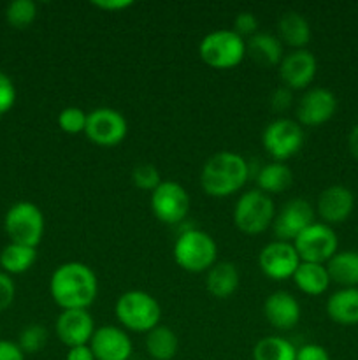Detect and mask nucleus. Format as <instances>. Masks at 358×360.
<instances>
[{
    "instance_id": "obj_1",
    "label": "nucleus",
    "mask_w": 358,
    "mask_h": 360,
    "mask_svg": "<svg viewBox=\"0 0 358 360\" xmlns=\"http://www.w3.org/2000/svg\"><path fill=\"white\" fill-rule=\"evenodd\" d=\"M49 294L56 306L65 309H88L98 294V281L91 267L83 262H65L49 280Z\"/></svg>"
},
{
    "instance_id": "obj_2",
    "label": "nucleus",
    "mask_w": 358,
    "mask_h": 360,
    "mask_svg": "<svg viewBox=\"0 0 358 360\" xmlns=\"http://www.w3.org/2000/svg\"><path fill=\"white\" fill-rule=\"evenodd\" d=\"M249 165L242 155L235 151H218L204 164L200 172V186L216 199L234 195L246 185Z\"/></svg>"
},
{
    "instance_id": "obj_3",
    "label": "nucleus",
    "mask_w": 358,
    "mask_h": 360,
    "mask_svg": "<svg viewBox=\"0 0 358 360\" xmlns=\"http://www.w3.org/2000/svg\"><path fill=\"white\" fill-rule=\"evenodd\" d=\"M114 315L125 329L147 334L160 326L161 308L157 299L144 290H128L116 301Z\"/></svg>"
},
{
    "instance_id": "obj_4",
    "label": "nucleus",
    "mask_w": 358,
    "mask_h": 360,
    "mask_svg": "<svg viewBox=\"0 0 358 360\" xmlns=\"http://www.w3.org/2000/svg\"><path fill=\"white\" fill-rule=\"evenodd\" d=\"M175 264L186 273H206L216 264L218 246L207 232L190 229L179 234L172 250Z\"/></svg>"
},
{
    "instance_id": "obj_5",
    "label": "nucleus",
    "mask_w": 358,
    "mask_h": 360,
    "mask_svg": "<svg viewBox=\"0 0 358 360\" xmlns=\"http://www.w3.org/2000/svg\"><path fill=\"white\" fill-rule=\"evenodd\" d=\"M276 218V206L270 195L262 190H248L237 199L234 206V224L248 236H258L272 227Z\"/></svg>"
},
{
    "instance_id": "obj_6",
    "label": "nucleus",
    "mask_w": 358,
    "mask_h": 360,
    "mask_svg": "<svg viewBox=\"0 0 358 360\" xmlns=\"http://www.w3.org/2000/svg\"><path fill=\"white\" fill-rule=\"evenodd\" d=\"M199 55L213 69H234L244 60L246 41L234 30H214L200 41Z\"/></svg>"
},
{
    "instance_id": "obj_7",
    "label": "nucleus",
    "mask_w": 358,
    "mask_h": 360,
    "mask_svg": "<svg viewBox=\"0 0 358 360\" xmlns=\"http://www.w3.org/2000/svg\"><path fill=\"white\" fill-rule=\"evenodd\" d=\"M44 227L42 211L34 202H27V200L13 204L4 218V229L11 243L32 246V248H37L39 243L42 241Z\"/></svg>"
},
{
    "instance_id": "obj_8",
    "label": "nucleus",
    "mask_w": 358,
    "mask_h": 360,
    "mask_svg": "<svg viewBox=\"0 0 358 360\" xmlns=\"http://www.w3.org/2000/svg\"><path fill=\"white\" fill-rule=\"evenodd\" d=\"M305 143L304 129L290 118H277L265 127L262 146L272 162H286L302 150Z\"/></svg>"
},
{
    "instance_id": "obj_9",
    "label": "nucleus",
    "mask_w": 358,
    "mask_h": 360,
    "mask_svg": "<svg viewBox=\"0 0 358 360\" xmlns=\"http://www.w3.org/2000/svg\"><path fill=\"white\" fill-rule=\"evenodd\" d=\"M300 262L326 264L339 248V239L330 225L314 221L293 241Z\"/></svg>"
},
{
    "instance_id": "obj_10",
    "label": "nucleus",
    "mask_w": 358,
    "mask_h": 360,
    "mask_svg": "<svg viewBox=\"0 0 358 360\" xmlns=\"http://www.w3.org/2000/svg\"><path fill=\"white\" fill-rule=\"evenodd\" d=\"M88 139L102 148L118 146L128 134V123L125 116L112 108H97L88 112L86 129Z\"/></svg>"
},
{
    "instance_id": "obj_11",
    "label": "nucleus",
    "mask_w": 358,
    "mask_h": 360,
    "mask_svg": "<svg viewBox=\"0 0 358 360\" xmlns=\"http://www.w3.org/2000/svg\"><path fill=\"white\" fill-rule=\"evenodd\" d=\"M192 202L190 195L179 183L161 181L157 190L151 192V211L165 225H178L188 217Z\"/></svg>"
},
{
    "instance_id": "obj_12",
    "label": "nucleus",
    "mask_w": 358,
    "mask_h": 360,
    "mask_svg": "<svg viewBox=\"0 0 358 360\" xmlns=\"http://www.w3.org/2000/svg\"><path fill=\"white\" fill-rule=\"evenodd\" d=\"M316 210L304 199L288 200L272 221L277 241L293 243L309 225L314 224Z\"/></svg>"
},
{
    "instance_id": "obj_13",
    "label": "nucleus",
    "mask_w": 358,
    "mask_h": 360,
    "mask_svg": "<svg viewBox=\"0 0 358 360\" xmlns=\"http://www.w3.org/2000/svg\"><path fill=\"white\" fill-rule=\"evenodd\" d=\"M298 264H300V257H298L293 243L272 241L263 246L258 255L260 271L267 278L276 281L293 278Z\"/></svg>"
},
{
    "instance_id": "obj_14",
    "label": "nucleus",
    "mask_w": 358,
    "mask_h": 360,
    "mask_svg": "<svg viewBox=\"0 0 358 360\" xmlns=\"http://www.w3.org/2000/svg\"><path fill=\"white\" fill-rule=\"evenodd\" d=\"M337 111V98L326 88H311L300 97L297 120L300 127H319L330 122Z\"/></svg>"
},
{
    "instance_id": "obj_15",
    "label": "nucleus",
    "mask_w": 358,
    "mask_h": 360,
    "mask_svg": "<svg viewBox=\"0 0 358 360\" xmlns=\"http://www.w3.org/2000/svg\"><path fill=\"white\" fill-rule=\"evenodd\" d=\"M318 72L316 56L309 49H293L279 63L281 81L288 90H304L314 81Z\"/></svg>"
},
{
    "instance_id": "obj_16",
    "label": "nucleus",
    "mask_w": 358,
    "mask_h": 360,
    "mask_svg": "<svg viewBox=\"0 0 358 360\" xmlns=\"http://www.w3.org/2000/svg\"><path fill=\"white\" fill-rule=\"evenodd\" d=\"M56 336L65 347H83L90 345L95 333L93 316L88 309H65L56 319Z\"/></svg>"
},
{
    "instance_id": "obj_17",
    "label": "nucleus",
    "mask_w": 358,
    "mask_h": 360,
    "mask_svg": "<svg viewBox=\"0 0 358 360\" xmlns=\"http://www.w3.org/2000/svg\"><path fill=\"white\" fill-rule=\"evenodd\" d=\"M90 348L95 360H128L132 357V341L128 334L114 326H104L95 329Z\"/></svg>"
},
{
    "instance_id": "obj_18",
    "label": "nucleus",
    "mask_w": 358,
    "mask_h": 360,
    "mask_svg": "<svg viewBox=\"0 0 358 360\" xmlns=\"http://www.w3.org/2000/svg\"><path fill=\"white\" fill-rule=\"evenodd\" d=\"M354 210V195L350 188L343 185L326 186L318 195L316 213L325 225L343 224L351 217Z\"/></svg>"
},
{
    "instance_id": "obj_19",
    "label": "nucleus",
    "mask_w": 358,
    "mask_h": 360,
    "mask_svg": "<svg viewBox=\"0 0 358 360\" xmlns=\"http://www.w3.org/2000/svg\"><path fill=\"white\" fill-rule=\"evenodd\" d=\"M263 315L267 322L277 330H290L300 320V304L284 290L272 292L263 302Z\"/></svg>"
},
{
    "instance_id": "obj_20",
    "label": "nucleus",
    "mask_w": 358,
    "mask_h": 360,
    "mask_svg": "<svg viewBox=\"0 0 358 360\" xmlns=\"http://www.w3.org/2000/svg\"><path fill=\"white\" fill-rule=\"evenodd\" d=\"M326 315L344 327L358 326V288H340L326 301Z\"/></svg>"
},
{
    "instance_id": "obj_21",
    "label": "nucleus",
    "mask_w": 358,
    "mask_h": 360,
    "mask_svg": "<svg viewBox=\"0 0 358 360\" xmlns=\"http://www.w3.org/2000/svg\"><path fill=\"white\" fill-rule=\"evenodd\" d=\"M246 55L262 67H276L283 60V42L272 34L258 32L246 41Z\"/></svg>"
},
{
    "instance_id": "obj_22",
    "label": "nucleus",
    "mask_w": 358,
    "mask_h": 360,
    "mask_svg": "<svg viewBox=\"0 0 358 360\" xmlns=\"http://www.w3.org/2000/svg\"><path fill=\"white\" fill-rule=\"evenodd\" d=\"M325 266L332 283L343 288H358V252H337Z\"/></svg>"
},
{
    "instance_id": "obj_23",
    "label": "nucleus",
    "mask_w": 358,
    "mask_h": 360,
    "mask_svg": "<svg viewBox=\"0 0 358 360\" xmlns=\"http://www.w3.org/2000/svg\"><path fill=\"white\" fill-rule=\"evenodd\" d=\"M293 281L300 292L305 295H321L329 290L330 287V276L326 271L325 264H314V262H300L297 271L293 274Z\"/></svg>"
},
{
    "instance_id": "obj_24",
    "label": "nucleus",
    "mask_w": 358,
    "mask_h": 360,
    "mask_svg": "<svg viewBox=\"0 0 358 360\" xmlns=\"http://www.w3.org/2000/svg\"><path fill=\"white\" fill-rule=\"evenodd\" d=\"M239 271L232 262H216L206 278V288L216 299H228L239 288Z\"/></svg>"
},
{
    "instance_id": "obj_25",
    "label": "nucleus",
    "mask_w": 358,
    "mask_h": 360,
    "mask_svg": "<svg viewBox=\"0 0 358 360\" xmlns=\"http://www.w3.org/2000/svg\"><path fill=\"white\" fill-rule=\"evenodd\" d=\"M279 41L293 49H305L311 41L309 21L297 11H286L279 18Z\"/></svg>"
},
{
    "instance_id": "obj_26",
    "label": "nucleus",
    "mask_w": 358,
    "mask_h": 360,
    "mask_svg": "<svg viewBox=\"0 0 358 360\" xmlns=\"http://www.w3.org/2000/svg\"><path fill=\"white\" fill-rule=\"evenodd\" d=\"M146 352L153 360H172L179 352V338L172 329L157 326L146 334Z\"/></svg>"
},
{
    "instance_id": "obj_27",
    "label": "nucleus",
    "mask_w": 358,
    "mask_h": 360,
    "mask_svg": "<svg viewBox=\"0 0 358 360\" xmlns=\"http://www.w3.org/2000/svg\"><path fill=\"white\" fill-rule=\"evenodd\" d=\"M258 190L270 195V193H281L293 185V172L284 162H270L260 169L256 176Z\"/></svg>"
},
{
    "instance_id": "obj_28",
    "label": "nucleus",
    "mask_w": 358,
    "mask_h": 360,
    "mask_svg": "<svg viewBox=\"0 0 358 360\" xmlns=\"http://www.w3.org/2000/svg\"><path fill=\"white\" fill-rule=\"evenodd\" d=\"M37 260V250L32 246L9 243L0 252V267L6 274H23L30 269Z\"/></svg>"
},
{
    "instance_id": "obj_29",
    "label": "nucleus",
    "mask_w": 358,
    "mask_h": 360,
    "mask_svg": "<svg viewBox=\"0 0 358 360\" xmlns=\"http://www.w3.org/2000/svg\"><path fill=\"white\" fill-rule=\"evenodd\" d=\"M297 348L291 341L277 336H267L253 348V360H295Z\"/></svg>"
},
{
    "instance_id": "obj_30",
    "label": "nucleus",
    "mask_w": 358,
    "mask_h": 360,
    "mask_svg": "<svg viewBox=\"0 0 358 360\" xmlns=\"http://www.w3.org/2000/svg\"><path fill=\"white\" fill-rule=\"evenodd\" d=\"M35 18H37V6L32 0H14L6 9L7 23L18 30L30 27Z\"/></svg>"
},
{
    "instance_id": "obj_31",
    "label": "nucleus",
    "mask_w": 358,
    "mask_h": 360,
    "mask_svg": "<svg viewBox=\"0 0 358 360\" xmlns=\"http://www.w3.org/2000/svg\"><path fill=\"white\" fill-rule=\"evenodd\" d=\"M48 330L44 326L39 323H32V326L25 327L18 338V347L21 348L25 355L27 354H39L42 348L48 343Z\"/></svg>"
},
{
    "instance_id": "obj_32",
    "label": "nucleus",
    "mask_w": 358,
    "mask_h": 360,
    "mask_svg": "<svg viewBox=\"0 0 358 360\" xmlns=\"http://www.w3.org/2000/svg\"><path fill=\"white\" fill-rule=\"evenodd\" d=\"M86 118L88 115L83 111L81 108H65L60 111L58 115V127L63 130L65 134H76L84 132L86 129Z\"/></svg>"
},
{
    "instance_id": "obj_33",
    "label": "nucleus",
    "mask_w": 358,
    "mask_h": 360,
    "mask_svg": "<svg viewBox=\"0 0 358 360\" xmlns=\"http://www.w3.org/2000/svg\"><path fill=\"white\" fill-rule=\"evenodd\" d=\"M132 183L137 188L153 192L161 183L160 172L153 164H139L132 169Z\"/></svg>"
},
{
    "instance_id": "obj_34",
    "label": "nucleus",
    "mask_w": 358,
    "mask_h": 360,
    "mask_svg": "<svg viewBox=\"0 0 358 360\" xmlns=\"http://www.w3.org/2000/svg\"><path fill=\"white\" fill-rule=\"evenodd\" d=\"M14 102H16V88L13 79L7 74L0 72V120L13 109Z\"/></svg>"
},
{
    "instance_id": "obj_35",
    "label": "nucleus",
    "mask_w": 358,
    "mask_h": 360,
    "mask_svg": "<svg viewBox=\"0 0 358 360\" xmlns=\"http://www.w3.org/2000/svg\"><path fill=\"white\" fill-rule=\"evenodd\" d=\"M234 32L237 35L244 37H253L258 34V20L253 13H239L234 20Z\"/></svg>"
},
{
    "instance_id": "obj_36",
    "label": "nucleus",
    "mask_w": 358,
    "mask_h": 360,
    "mask_svg": "<svg viewBox=\"0 0 358 360\" xmlns=\"http://www.w3.org/2000/svg\"><path fill=\"white\" fill-rule=\"evenodd\" d=\"M16 297V285H14L13 278L0 271V313L6 311Z\"/></svg>"
},
{
    "instance_id": "obj_37",
    "label": "nucleus",
    "mask_w": 358,
    "mask_h": 360,
    "mask_svg": "<svg viewBox=\"0 0 358 360\" xmlns=\"http://www.w3.org/2000/svg\"><path fill=\"white\" fill-rule=\"evenodd\" d=\"M295 360H330V355L326 348H323L321 345L309 343L297 348V357H295Z\"/></svg>"
},
{
    "instance_id": "obj_38",
    "label": "nucleus",
    "mask_w": 358,
    "mask_h": 360,
    "mask_svg": "<svg viewBox=\"0 0 358 360\" xmlns=\"http://www.w3.org/2000/svg\"><path fill=\"white\" fill-rule=\"evenodd\" d=\"M291 98H293L291 97V90H288L286 86L277 88V90L272 94V97H270V108H272V111L276 112L286 111V109L291 105Z\"/></svg>"
},
{
    "instance_id": "obj_39",
    "label": "nucleus",
    "mask_w": 358,
    "mask_h": 360,
    "mask_svg": "<svg viewBox=\"0 0 358 360\" xmlns=\"http://www.w3.org/2000/svg\"><path fill=\"white\" fill-rule=\"evenodd\" d=\"M0 360H25V354L18 343L0 340Z\"/></svg>"
},
{
    "instance_id": "obj_40",
    "label": "nucleus",
    "mask_w": 358,
    "mask_h": 360,
    "mask_svg": "<svg viewBox=\"0 0 358 360\" xmlns=\"http://www.w3.org/2000/svg\"><path fill=\"white\" fill-rule=\"evenodd\" d=\"M91 6L97 7V9L109 11V13H114V11H125L128 7L133 6L132 0H93Z\"/></svg>"
},
{
    "instance_id": "obj_41",
    "label": "nucleus",
    "mask_w": 358,
    "mask_h": 360,
    "mask_svg": "<svg viewBox=\"0 0 358 360\" xmlns=\"http://www.w3.org/2000/svg\"><path fill=\"white\" fill-rule=\"evenodd\" d=\"M65 360H95V355L90 345H83V347L69 348Z\"/></svg>"
},
{
    "instance_id": "obj_42",
    "label": "nucleus",
    "mask_w": 358,
    "mask_h": 360,
    "mask_svg": "<svg viewBox=\"0 0 358 360\" xmlns=\"http://www.w3.org/2000/svg\"><path fill=\"white\" fill-rule=\"evenodd\" d=\"M347 150H350L351 157L358 162V123L353 125V129L347 134Z\"/></svg>"
}]
</instances>
